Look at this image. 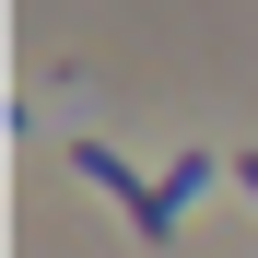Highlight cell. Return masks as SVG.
<instances>
[{
  "label": "cell",
  "mask_w": 258,
  "mask_h": 258,
  "mask_svg": "<svg viewBox=\"0 0 258 258\" xmlns=\"http://www.w3.org/2000/svg\"><path fill=\"white\" fill-rule=\"evenodd\" d=\"M235 188H246V200H258V153H246V164H235Z\"/></svg>",
  "instance_id": "7a4b0ae2"
},
{
  "label": "cell",
  "mask_w": 258,
  "mask_h": 258,
  "mask_svg": "<svg viewBox=\"0 0 258 258\" xmlns=\"http://www.w3.org/2000/svg\"><path fill=\"white\" fill-rule=\"evenodd\" d=\"M71 176H94L117 211H129V235H141V246H164V235H176V188H153V176H129V164L106 153V141H71Z\"/></svg>",
  "instance_id": "6da1fadb"
}]
</instances>
